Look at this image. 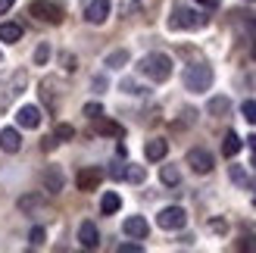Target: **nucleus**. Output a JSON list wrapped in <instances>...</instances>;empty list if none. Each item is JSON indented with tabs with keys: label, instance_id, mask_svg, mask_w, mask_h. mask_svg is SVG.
Here are the masks:
<instances>
[{
	"label": "nucleus",
	"instance_id": "473e14b6",
	"mask_svg": "<svg viewBox=\"0 0 256 253\" xmlns=\"http://www.w3.org/2000/svg\"><path fill=\"white\" fill-rule=\"evenodd\" d=\"M122 91H128V94H140L144 88H138L134 82H122Z\"/></svg>",
	"mask_w": 256,
	"mask_h": 253
},
{
	"label": "nucleus",
	"instance_id": "e433bc0d",
	"mask_svg": "<svg viewBox=\"0 0 256 253\" xmlns=\"http://www.w3.org/2000/svg\"><path fill=\"white\" fill-rule=\"evenodd\" d=\"M12 4H16V0H0V16H4V12H6Z\"/></svg>",
	"mask_w": 256,
	"mask_h": 253
},
{
	"label": "nucleus",
	"instance_id": "a878e982",
	"mask_svg": "<svg viewBox=\"0 0 256 253\" xmlns=\"http://www.w3.org/2000/svg\"><path fill=\"white\" fill-rule=\"evenodd\" d=\"M125 178L128 182H144V169H140V166H128L125 169Z\"/></svg>",
	"mask_w": 256,
	"mask_h": 253
},
{
	"label": "nucleus",
	"instance_id": "1a4fd4ad",
	"mask_svg": "<svg viewBox=\"0 0 256 253\" xmlns=\"http://www.w3.org/2000/svg\"><path fill=\"white\" fill-rule=\"evenodd\" d=\"M122 232H125L128 238H134V241H140V238H147L150 225H147V219H144V216H128V219L122 222Z\"/></svg>",
	"mask_w": 256,
	"mask_h": 253
},
{
	"label": "nucleus",
	"instance_id": "f257e3e1",
	"mask_svg": "<svg viewBox=\"0 0 256 253\" xmlns=\"http://www.w3.org/2000/svg\"><path fill=\"white\" fill-rule=\"evenodd\" d=\"M138 69L144 72L150 82H169V75H172V60L166 56V54H147L144 60H140Z\"/></svg>",
	"mask_w": 256,
	"mask_h": 253
},
{
	"label": "nucleus",
	"instance_id": "4be33fe9",
	"mask_svg": "<svg viewBox=\"0 0 256 253\" xmlns=\"http://www.w3.org/2000/svg\"><path fill=\"white\" fill-rule=\"evenodd\" d=\"M160 178H162V184L175 188L178 182H182V172H178V166H162V169H160Z\"/></svg>",
	"mask_w": 256,
	"mask_h": 253
},
{
	"label": "nucleus",
	"instance_id": "f03ea898",
	"mask_svg": "<svg viewBox=\"0 0 256 253\" xmlns=\"http://www.w3.org/2000/svg\"><path fill=\"white\" fill-rule=\"evenodd\" d=\"M203 25H206V16H203V12H197V10H188V6H182V4H175L172 12H169V28H175V32L203 28Z\"/></svg>",
	"mask_w": 256,
	"mask_h": 253
},
{
	"label": "nucleus",
	"instance_id": "c85d7f7f",
	"mask_svg": "<svg viewBox=\"0 0 256 253\" xmlns=\"http://www.w3.org/2000/svg\"><path fill=\"white\" fill-rule=\"evenodd\" d=\"M84 116H88V119L104 116V106H100V104H84Z\"/></svg>",
	"mask_w": 256,
	"mask_h": 253
},
{
	"label": "nucleus",
	"instance_id": "6e6552de",
	"mask_svg": "<svg viewBox=\"0 0 256 253\" xmlns=\"http://www.w3.org/2000/svg\"><path fill=\"white\" fill-rule=\"evenodd\" d=\"M110 16V0H91V4L84 6V19L91 25H104Z\"/></svg>",
	"mask_w": 256,
	"mask_h": 253
},
{
	"label": "nucleus",
	"instance_id": "72a5a7b5",
	"mask_svg": "<svg viewBox=\"0 0 256 253\" xmlns=\"http://www.w3.org/2000/svg\"><path fill=\"white\" fill-rule=\"evenodd\" d=\"M210 228H212V232H225V228H228V225H225L222 219H216V222H210Z\"/></svg>",
	"mask_w": 256,
	"mask_h": 253
},
{
	"label": "nucleus",
	"instance_id": "f3484780",
	"mask_svg": "<svg viewBox=\"0 0 256 253\" xmlns=\"http://www.w3.org/2000/svg\"><path fill=\"white\" fill-rule=\"evenodd\" d=\"M56 78H44L41 82V97H44V104H47V110H56Z\"/></svg>",
	"mask_w": 256,
	"mask_h": 253
},
{
	"label": "nucleus",
	"instance_id": "4c0bfd02",
	"mask_svg": "<svg viewBox=\"0 0 256 253\" xmlns=\"http://www.w3.org/2000/svg\"><path fill=\"white\" fill-rule=\"evenodd\" d=\"M197 4H203V6H210V10H216V6H219V0H197Z\"/></svg>",
	"mask_w": 256,
	"mask_h": 253
},
{
	"label": "nucleus",
	"instance_id": "20e7f679",
	"mask_svg": "<svg viewBox=\"0 0 256 253\" xmlns=\"http://www.w3.org/2000/svg\"><path fill=\"white\" fill-rule=\"evenodd\" d=\"M28 12H32L34 19L47 22V25H60V22H62V6H56L54 0H32Z\"/></svg>",
	"mask_w": 256,
	"mask_h": 253
},
{
	"label": "nucleus",
	"instance_id": "2f4dec72",
	"mask_svg": "<svg viewBox=\"0 0 256 253\" xmlns=\"http://www.w3.org/2000/svg\"><path fill=\"white\" fill-rule=\"evenodd\" d=\"M232 178L240 182V184H247V175H244V169H240V166H232Z\"/></svg>",
	"mask_w": 256,
	"mask_h": 253
},
{
	"label": "nucleus",
	"instance_id": "5701e85b",
	"mask_svg": "<svg viewBox=\"0 0 256 253\" xmlns=\"http://www.w3.org/2000/svg\"><path fill=\"white\" fill-rule=\"evenodd\" d=\"M38 206H41V197H38V194H25V197H19V210H22V212L38 210Z\"/></svg>",
	"mask_w": 256,
	"mask_h": 253
},
{
	"label": "nucleus",
	"instance_id": "dca6fc26",
	"mask_svg": "<svg viewBox=\"0 0 256 253\" xmlns=\"http://www.w3.org/2000/svg\"><path fill=\"white\" fill-rule=\"evenodd\" d=\"M0 41H6V44L22 41V25L19 22H0Z\"/></svg>",
	"mask_w": 256,
	"mask_h": 253
},
{
	"label": "nucleus",
	"instance_id": "ddd939ff",
	"mask_svg": "<svg viewBox=\"0 0 256 253\" xmlns=\"http://www.w3.org/2000/svg\"><path fill=\"white\" fill-rule=\"evenodd\" d=\"M0 150H4V154H19L22 150V134L16 128H4L0 132Z\"/></svg>",
	"mask_w": 256,
	"mask_h": 253
},
{
	"label": "nucleus",
	"instance_id": "c9c22d12",
	"mask_svg": "<svg viewBox=\"0 0 256 253\" xmlns=\"http://www.w3.org/2000/svg\"><path fill=\"white\" fill-rule=\"evenodd\" d=\"M247 144H250V150H253V166H256V134L247 138Z\"/></svg>",
	"mask_w": 256,
	"mask_h": 253
},
{
	"label": "nucleus",
	"instance_id": "9b49d317",
	"mask_svg": "<svg viewBox=\"0 0 256 253\" xmlns=\"http://www.w3.org/2000/svg\"><path fill=\"white\" fill-rule=\"evenodd\" d=\"M78 241H82L84 250L100 247V232H97V225H94V222H82V225H78Z\"/></svg>",
	"mask_w": 256,
	"mask_h": 253
},
{
	"label": "nucleus",
	"instance_id": "f704fd0d",
	"mask_svg": "<svg viewBox=\"0 0 256 253\" xmlns=\"http://www.w3.org/2000/svg\"><path fill=\"white\" fill-rule=\"evenodd\" d=\"M240 247H247V250H256V238H244V241H240Z\"/></svg>",
	"mask_w": 256,
	"mask_h": 253
},
{
	"label": "nucleus",
	"instance_id": "0eeeda50",
	"mask_svg": "<svg viewBox=\"0 0 256 253\" xmlns=\"http://www.w3.org/2000/svg\"><path fill=\"white\" fill-rule=\"evenodd\" d=\"M188 166L194 169L197 175H206V172H212V154H210V150H203V147L188 150Z\"/></svg>",
	"mask_w": 256,
	"mask_h": 253
},
{
	"label": "nucleus",
	"instance_id": "ea45409f",
	"mask_svg": "<svg viewBox=\"0 0 256 253\" xmlns=\"http://www.w3.org/2000/svg\"><path fill=\"white\" fill-rule=\"evenodd\" d=\"M253 206H256V200H253Z\"/></svg>",
	"mask_w": 256,
	"mask_h": 253
},
{
	"label": "nucleus",
	"instance_id": "6ab92c4d",
	"mask_svg": "<svg viewBox=\"0 0 256 253\" xmlns=\"http://www.w3.org/2000/svg\"><path fill=\"white\" fill-rule=\"evenodd\" d=\"M240 147H244V141H240L234 132H228V134H225V144H222V154H225V156H238Z\"/></svg>",
	"mask_w": 256,
	"mask_h": 253
},
{
	"label": "nucleus",
	"instance_id": "7c9ffc66",
	"mask_svg": "<svg viewBox=\"0 0 256 253\" xmlns=\"http://www.w3.org/2000/svg\"><path fill=\"white\" fill-rule=\"evenodd\" d=\"M119 253H140V244H134V241H125V244H119Z\"/></svg>",
	"mask_w": 256,
	"mask_h": 253
},
{
	"label": "nucleus",
	"instance_id": "412c9836",
	"mask_svg": "<svg viewBox=\"0 0 256 253\" xmlns=\"http://www.w3.org/2000/svg\"><path fill=\"white\" fill-rule=\"evenodd\" d=\"M128 60H132V56H128V50H112V54H106V60H104V62H106L110 69H122Z\"/></svg>",
	"mask_w": 256,
	"mask_h": 253
},
{
	"label": "nucleus",
	"instance_id": "58836bf2",
	"mask_svg": "<svg viewBox=\"0 0 256 253\" xmlns=\"http://www.w3.org/2000/svg\"><path fill=\"white\" fill-rule=\"evenodd\" d=\"M0 60H4V54H0Z\"/></svg>",
	"mask_w": 256,
	"mask_h": 253
},
{
	"label": "nucleus",
	"instance_id": "2eb2a0df",
	"mask_svg": "<svg viewBox=\"0 0 256 253\" xmlns=\"http://www.w3.org/2000/svg\"><path fill=\"white\" fill-rule=\"evenodd\" d=\"M91 122H94V132H97V134H110V138H122V134H125L119 122H110V119H104V116H97V119H91Z\"/></svg>",
	"mask_w": 256,
	"mask_h": 253
},
{
	"label": "nucleus",
	"instance_id": "4468645a",
	"mask_svg": "<svg viewBox=\"0 0 256 253\" xmlns=\"http://www.w3.org/2000/svg\"><path fill=\"white\" fill-rule=\"evenodd\" d=\"M166 154H169V144H166L162 138H153V141H147V147H144V156H147L150 162L166 160Z\"/></svg>",
	"mask_w": 256,
	"mask_h": 253
},
{
	"label": "nucleus",
	"instance_id": "cd10ccee",
	"mask_svg": "<svg viewBox=\"0 0 256 253\" xmlns=\"http://www.w3.org/2000/svg\"><path fill=\"white\" fill-rule=\"evenodd\" d=\"M44 238H47V232H44V228H32L28 241H32V247H41V244H44Z\"/></svg>",
	"mask_w": 256,
	"mask_h": 253
},
{
	"label": "nucleus",
	"instance_id": "9d476101",
	"mask_svg": "<svg viewBox=\"0 0 256 253\" xmlns=\"http://www.w3.org/2000/svg\"><path fill=\"white\" fill-rule=\"evenodd\" d=\"M75 182H78V191H97V184L104 182V172L94 169V166H88V169L78 172V178H75Z\"/></svg>",
	"mask_w": 256,
	"mask_h": 253
},
{
	"label": "nucleus",
	"instance_id": "423d86ee",
	"mask_svg": "<svg viewBox=\"0 0 256 253\" xmlns=\"http://www.w3.org/2000/svg\"><path fill=\"white\" fill-rule=\"evenodd\" d=\"M41 188L47 194H60L62 188H66V175H62V169L60 166H44V172H41Z\"/></svg>",
	"mask_w": 256,
	"mask_h": 253
},
{
	"label": "nucleus",
	"instance_id": "b1692460",
	"mask_svg": "<svg viewBox=\"0 0 256 253\" xmlns=\"http://www.w3.org/2000/svg\"><path fill=\"white\" fill-rule=\"evenodd\" d=\"M240 112H244V119L250 125H256V100H244V104H240Z\"/></svg>",
	"mask_w": 256,
	"mask_h": 253
},
{
	"label": "nucleus",
	"instance_id": "aec40b11",
	"mask_svg": "<svg viewBox=\"0 0 256 253\" xmlns=\"http://www.w3.org/2000/svg\"><path fill=\"white\" fill-rule=\"evenodd\" d=\"M206 110L212 112V116H228V110H232V100H228V97H212Z\"/></svg>",
	"mask_w": 256,
	"mask_h": 253
},
{
	"label": "nucleus",
	"instance_id": "a211bd4d",
	"mask_svg": "<svg viewBox=\"0 0 256 253\" xmlns=\"http://www.w3.org/2000/svg\"><path fill=\"white\" fill-rule=\"evenodd\" d=\"M119 206H122V197H119L116 191H106L104 200H100V210H104V216H112V212H116Z\"/></svg>",
	"mask_w": 256,
	"mask_h": 253
},
{
	"label": "nucleus",
	"instance_id": "393cba45",
	"mask_svg": "<svg viewBox=\"0 0 256 253\" xmlns=\"http://www.w3.org/2000/svg\"><path fill=\"white\" fill-rule=\"evenodd\" d=\"M54 138H56V141H72V138H75V128H72V125H56Z\"/></svg>",
	"mask_w": 256,
	"mask_h": 253
},
{
	"label": "nucleus",
	"instance_id": "f8f14e48",
	"mask_svg": "<svg viewBox=\"0 0 256 253\" xmlns=\"http://www.w3.org/2000/svg\"><path fill=\"white\" fill-rule=\"evenodd\" d=\"M16 122H19V128H38L41 125V106H19Z\"/></svg>",
	"mask_w": 256,
	"mask_h": 253
},
{
	"label": "nucleus",
	"instance_id": "7ed1b4c3",
	"mask_svg": "<svg viewBox=\"0 0 256 253\" xmlns=\"http://www.w3.org/2000/svg\"><path fill=\"white\" fill-rule=\"evenodd\" d=\"M184 88L194 94H203L212 88V69L206 66V62H194V66L184 69Z\"/></svg>",
	"mask_w": 256,
	"mask_h": 253
},
{
	"label": "nucleus",
	"instance_id": "bb28decb",
	"mask_svg": "<svg viewBox=\"0 0 256 253\" xmlns=\"http://www.w3.org/2000/svg\"><path fill=\"white\" fill-rule=\"evenodd\" d=\"M47 60H50V47H47V44H41V47L34 50V62H38V66H44Z\"/></svg>",
	"mask_w": 256,
	"mask_h": 253
},
{
	"label": "nucleus",
	"instance_id": "c756f323",
	"mask_svg": "<svg viewBox=\"0 0 256 253\" xmlns=\"http://www.w3.org/2000/svg\"><path fill=\"white\" fill-rule=\"evenodd\" d=\"M62 62H66V72H75V69H78V60H75L72 54H62Z\"/></svg>",
	"mask_w": 256,
	"mask_h": 253
},
{
	"label": "nucleus",
	"instance_id": "39448f33",
	"mask_svg": "<svg viewBox=\"0 0 256 253\" xmlns=\"http://www.w3.org/2000/svg\"><path fill=\"white\" fill-rule=\"evenodd\" d=\"M156 225L166 228V232H178V228H184V225H188V212L182 206H166L156 216Z\"/></svg>",
	"mask_w": 256,
	"mask_h": 253
}]
</instances>
